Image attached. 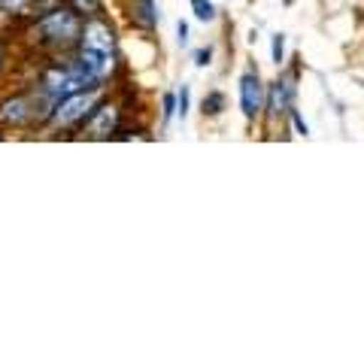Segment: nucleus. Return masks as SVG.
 <instances>
[{
    "instance_id": "nucleus-1",
    "label": "nucleus",
    "mask_w": 364,
    "mask_h": 364,
    "mask_svg": "<svg viewBox=\"0 0 364 364\" xmlns=\"http://www.w3.org/2000/svg\"><path fill=\"white\" fill-rule=\"evenodd\" d=\"M28 21H31L25 31L28 46L37 52H46V55H61V52L76 49L79 33H82V25H85L67 4L46 9L40 16L33 13Z\"/></svg>"
},
{
    "instance_id": "nucleus-2",
    "label": "nucleus",
    "mask_w": 364,
    "mask_h": 364,
    "mask_svg": "<svg viewBox=\"0 0 364 364\" xmlns=\"http://www.w3.org/2000/svg\"><path fill=\"white\" fill-rule=\"evenodd\" d=\"M82 70L95 79V85H104L116 73L119 55H116V33L107 25L104 18H88L82 25L76 43V58H73Z\"/></svg>"
},
{
    "instance_id": "nucleus-3",
    "label": "nucleus",
    "mask_w": 364,
    "mask_h": 364,
    "mask_svg": "<svg viewBox=\"0 0 364 364\" xmlns=\"http://www.w3.org/2000/svg\"><path fill=\"white\" fill-rule=\"evenodd\" d=\"M85 88H104V85H95V79H91L82 67L76 61H55L49 67H43V73L37 76V82H33V95H37L40 107L46 109V116H49V109L58 104V100L76 95V91H85Z\"/></svg>"
},
{
    "instance_id": "nucleus-4",
    "label": "nucleus",
    "mask_w": 364,
    "mask_h": 364,
    "mask_svg": "<svg viewBox=\"0 0 364 364\" xmlns=\"http://www.w3.org/2000/svg\"><path fill=\"white\" fill-rule=\"evenodd\" d=\"M40 122H46V109L40 107V100L31 88L13 91V95L0 100V131H21Z\"/></svg>"
},
{
    "instance_id": "nucleus-5",
    "label": "nucleus",
    "mask_w": 364,
    "mask_h": 364,
    "mask_svg": "<svg viewBox=\"0 0 364 364\" xmlns=\"http://www.w3.org/2000/svg\"><path fill=\"white\" fill-rule=\"evenodd\" d=\"M100 97H104V88L76 91V95L58 100V104L49 109V116H46V124H49V128H64V131L79 128V124L88 119V112L97 107Z\"/></svg>"
},
{
    "instance_id": "nucleus-6",
    "label": "nucleus",
    "mask_w": 364,
    "mask_h": 364,
    "mask_svg": "<svg viewBox=\"0 0 364 364\" xmlns=\"http://www.w3.org/2000/svg\"><path fill=\"white\" fill-rule=\"evenodd\" d=\"M119 122H122L119 104L100 97L97 107L88 112V119L79 124V128H82V136H88V140H109V136L119 134Z\"/></svg>"
},
{
    "instance_id": "nucleus-7",
    "label": "nucleus",
    "mask_w": 364,
    "mask_h": 364,
    "mask_svg": "<svg viewBox=\"0 0 364 364\" xmlns=\"http://www.w3.org/2000/svg\"><path fill=\"white\" fill-rule=\"evenodd\" d=\"M240 107L246 119H255L261 107H264V85H261L258 73H243L240 76Z\"/></svg>"
},
{
    "instance_id": "nucleus-8",
    "label": "nucleus",
    "mask_w": 364,
    "mask_h": 364,
    "mask_svg": "<svg viewBox=\"0 0 364 364\" xmlns=\"http://www.w3.org/2000/svg\"><path fill=\"white\" fill-rule=\"evenodd\" d=\"M128 16H131V25L140 28V31H152L158 25V6H155V0H131Z\"/></svg>"
},
{
    "instance_id": "nucleus-9",
    "label": "nucleus",
    "mask_w": 364,
    "mask_h": 364,
    "mask_svg": "<svg viewBox=\"0 0 364 364\" xmlns=\"http://www.w3.org/2000/svg\"><path fill=\"white\" fill-rule=\"evenodd\" d=\"M289 97H291L289 79H279V82H273V91H270V119H277L279 112L289 109Z\"/></svg>"
},
{
    "instance_id": "nucleus-10",
    "label": "nucleus",
    "mask_w": 364,
    "mask_h": 364,
    "mask_svg": "<svg viewBox=\"0 0 364 364\" xmlns=\"http://www.w3.org/2000/svg\"><path fill=\"white\" fill-rule=\"evenodd\" d=\"M67 6H70L82 21L104 18V0H67Z\"/></svg>"
},
{
    "instance_id": "nucleus-11",
    "label": "nucleus",
    "mask_w": 364,
    "mask_h": 364,
    "mask_svg": "<svg viewBox=\"0 0 364 364\" xmlns=\"http://www.w3.org/2000/svg\"><path fill=\"white\" fill-rule=\"evenodd\" d=\"M9 70H13V52H9V43L4 40V33H0V82L6 79Z\"/></svg>"
},
{
    "instance_id": "nucleus-12",
    "label": "nucleus",
    "mask_w": 364,
    "mask_h": 364,
    "mask_svg": "<svg viewBox=\"0 0 364 364\" xmlns=\"http://www.w3.org/2000/svg\"><path fill=\"white\" fill-rule=\"evenodd\" d=\"M191 9H195V16L200 21H213L215 18V6L210 4V0H191Z\"/></svg>"
},
{
    "instance_id": "nucleus-13",
    "label": "nucleus",
    "mask_w": 364,
    "mask_h": 364,
    "mask_svg": "<svg viewBox=\"0 0 364 364\" xmlns=\"http://www.w3.org/2000/svg\"><path fill=\"white\" fill-rule=\"evenodd\" d=\"M282 52H286V37H282V33H277V37H273V61H282Z\"/></svg>"
},
{
    "instance_id": "nucleus-14",
    "label": "nucleus",
    "mask_w": 364,
    "mask_h": 364,
    "mask_svg": "<svg viewBox=\"0 0 364 364\" xmlns=\"http://www.w3.org/2000/svg\"><path fill=\"white\" fill-rule=\"evenodd\" d=\"M176 112H179L182 119H186V112H188V88L179 91V97H176Z\"/></svg>"
},
{
    "instance_id": "nucleus-15",
    "label": "nucleus",
    "mask_w": 364,
    "mask_h": 364,
    "mask_svg": "<svg viewBox=\"0 0 364 364\" xmlns=\"http://www.w3.org/2000/svg\"><path fill=\"white\" fill-rule=\"evenodd\" d=\"M219 107H222V95H210L203 100V112H219Z\"/></svg>"
},
{
    "instance_id": "nucleus-16",
    "label": "nucleus",
    "mask_w": 364,
    "mask_h": 364,
    "mask_svg": "<svg viewBox=\"0 0 364 364\" xmlns=\"http://www.w3.org/2000/svg\"><path fill=\"white\" fill-rule=\"evenodd\" d=\"M173 112H176V97L173 95H164V122L173 119Z\"/></svg>"
},
{
    "instance_id": "nucleus-17",
    "label": "nucleus",
    "mask_w": 364,
    "mask_h": 364,
    "mask_svg": "<svg viewBox=\"0 0 364 364\" xmlns=\"http://www.w3.org/2000/svg\"><path fill=\"white\" fill-rule=\"evenodd\" d=\"M210 58H213V49H200L195 64H198V67H207V64H210Z\"/></svg>"
},
{
    "instance_id": "nucleus-18",
    "label": "nucleus",
    "mask_w": 364,
    "mask_h": 364,
    "mask_svg": "<svg viewBox=\"0 0 364 364\" xmlns=\"http://www.w3.org/2000/svg\"><path fill=\"white\" fill-rule=\"evenodd\" d=\"M188 40V25L186 21H179V43H186Z\"/></svg>"
},
{
    "instance_id": "nucleus-19",
    "label": "nucleus",
    "mask_w": 364,
    "mask_h": 364,
    "mask_svg": "<svg viewBox=\"0 0 364 364\" xmlns=\"http://www.w3.org/2000/svg\"><path fill=\"white\" fill-rule=\"evenodd\" d=\"M294 124H298V131H301V134H306V124H304V119L298 116V112H294Z\"/></svg>"
}]
</instances>
